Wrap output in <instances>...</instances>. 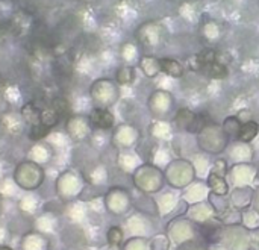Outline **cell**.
<instances>
[{"instance_id": "cell-1", "label": "cell", "mask_w": 259, "mask_h": 250, "mask_svg": "<svg viewBox=\"0 0 259 250\" xmlns=\"http://www.w3.org/2000/svg\"><path fill=\"white\" fill-rule=\"evenodd\" d=\"M36 173H39V169L35 165H32V169L30 170H27V165H21V167H18V173H17V181H18V184L21 185V187H24V188H33V187H36L39 182V179H36L35 176H36Z\"/></svg>"}, {"instance_id": "cell-2", "label": "cell", "mask_w": 259, "mask_h": 250, "mask_svg": "<svg viewBox=\"0 0 259 250\" xmlns=\"http://www.w3.org/2000/svg\"><path fill=\"white\" fill-rule=\"evenodd\" d=\"M91 121L96 128L100 129H109L114 124V115L108 109H94L91 112Z\"/></svg>"}, {"instance_id": "cell-3", "label": "cell", "mask_w": 259, "mask_h": 250, "mask_svg": "<svg viewBox=\"0 0 259 250\" xmlns=\"http://www.w3.org/2000/svg\"><path fill=\"white\" fill-rule=\"evenodd\" d=\"M59 114L50 106V108H46V109H42V111H39V123H42L44 124V126H47V128H52V126H55V124L59 121Z\"/></svg>"}, {"instance_id": "cell-4", "label": "cell", "mask_w": 259, "mask_h": 250, "mask_svg": "<svg viewBox=\"0 0 259 250\" xmlns=\"http://www.w3.org/2000/svg\"><path fill=\"white\" fill-rule=\"evenodd\" d=\"M161 68L165 73L171 74V76H181L182 74V67L173 59H162L161 61Z\"/></svg>"}, {"instance_id": "cell-5", "label": "cell", "mask_w": 259, "mask_h": 250, "mask_svg": "<svg viewBox=\"0 0 259 250\" xmlns=\"http://www.w3.org/2000/svg\"><path fill=\"white\" fill-rule=\"evenodd\" d=\"M256 132H258L256 123L249 121V123L243 124V128H241V131H240V138H241L243 141H250V140L256 135Z\"/></svg>"}, {"instance_id": "cell-6", "label": "cell", "mask_w": 259, "mask_h": 250, "mask_svg": "<svg viewBox=\"0 0 259 250\" xmlns=\"http://www.w3.org/2000/svg\"><path fill=\"white\" fill-rule=\"evenodd\" d=\"M206 71H208L209 76H212V77H225V76L228 74L226 67L222 65V64H219L217 61L212 62L211 65H208V67H206Z\"/></svg>"}, {"instance_id": "cell-7", "label": "cell", "mask_w": 259, "mask_h": 250, "mask_svg": "<svg viewBox=\"0 0 259 250\" xmlns=\"http://www.w3.org/2000/svg\"><path fill=\"white\" fill-rule=\"evenodd\" d=\"M49 129H50V128L44 126V124H42V123H36L35 126L30 129V138H32V140H39V138H44V137H46V134L49 132Z\"/></svg>"}, {"instance_id": "cell-8", "label": "cell", "mask_w": 259, "mask_h": 250, "mask_svg": "<svg viewBox=\"0 0 259 250\" xmlns=\"http://www.w3.org/2000/svg\"><path fill=\"white\" fill-rule=\"evenodd\" d=\"M212 62H215V53L212 52V50H205V52H202L200 55H199V64L202 65V67H208V65H211Z\"/></svg>"}, {"instance_id": "cell-9", "label": "cell", "mask_w": 259, "mask_h": 250, "mask_svg": "<svg viewBox=\"0 0 259 250\" xmlns=\"http://www.w3.org/2000/svg\"><path fill=\"white\" fill-rule=\"evenodd\" d=\"M108 240L111 244H118L121 241V231L118 228H112L108 234Z\"/></svg>"}, {"instance_id": "cell-10", "label": "cell", "mask_w": 259, "mask_h": 250, "mask_svg": "<svg viewBox=\"0 0 259 250\" xmlns=\"http://www.w3.org/2000/svg\"><path fill=\"white\" fill-rule=\"evenodd\" d=\"M0 250H11V249L6 247V246H0Z\"/></svg>"}]
</instances>
